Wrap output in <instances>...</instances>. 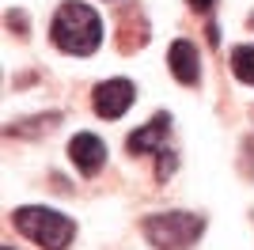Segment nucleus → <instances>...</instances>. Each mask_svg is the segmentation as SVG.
I'll list each match as a JSON object with an SVG mask.
<instances>
[{
    "instance_id": "nucleus-12",
    "label": "nucleus",
    "mask_w": 254,
    "mask_h": 250,
    "mask_svg": "<svg viewBox=\"0 0 254 250\" xmlns=\"http://www.w3.org/2000/svg\"><path fill=\"white\" fill-rule=\"evenodd\" d=\"M4 250H15V247H4Z\"/></svg>"
},
{
    "instance_id": "nucleus-4",
    "label": "nucleus",
    "mask_w": 254,
    "mask_h": 250,
    "mask_svg": "<svg viewBox=\"0 0 254 250\" xmlns=\"http://www.w3.org/2000/svg\"><path fill=\"white\" fill-rule=\"evenodd\" d=\"M133 99H137V87H133V80H122V76H114V80H103L91 91V103H95V114L99 118H122L133 106Z\"/></svg>"
},
{
    "instance_id": "nucleus-5",
    "label": "nucleus",
    "mask_w": 254,
    "mask_h": 250,
    "mask_svg": "<svg viewBox=\"0 0 254 250\" xmlns=\"http://www.w3.org/2000/svg\"><path fill=\"white\" fill-rule=\"evenodd\" d=\"M68 156H72L76 171L84 178H95L99 171H103V163H106V144L95 133H76L72 140H68Z\"/></svg>"
},
{
    "instance_id": "nucleus-10",
    "label": "nucleus",
    "mask_w": 254,
    "mask_h": 250,
    "mask_svg": "<svg viewBox=\"0 0 254 250\" xmlns=\"http://www.w3.org/2000/svg\"><path fill=\"white\" fill-rule=\"evenodd\" d=\"M186 4H190V8H193V11H209V8H212V4H216V0H186Z\"/></svg>"
},
{
    "instance_id": "nucleus-11",
    "label": "nucleus",
    "mask_w": 254,
    "mask_h": 250,
    "mask_svg": "<svg viewBox=\"0 0 254 250\" xmlns=\"http://www.w3.org/2000/svg\"><path fill=\"white\" fill-rule=\"evenodd\" d=\"M205 34H209V46H216V42H220V31H216L212 23H209V31H205Z\"/></svg>"
},
{
    "instance_id": "nucleus-8",
    "label": "nucleus",
    "mask_w": 254,
    "mask_h": 250,
    "mask_svg": "<svg viewBox=\"0 0 254 250\" xmlns=\"http://www.w3.org/2000/svg\"><path fill=\"white\" fill-rule=\"evenodd\" d=\"M232 72H235L239 83H251V87H254V42L232 50Z\"/></svg>"
},
{
    "instance_id": "nucleus-2",
    "label": "nucleus",
    "mask_w": 254,
    "mask_h": 250,
    "mask_svg": "<svg viewBox=\"0 0 254 250\" xmlns=\"http://www.w3.org/2000/svg\"><path fill=\"white\" fill-rule=\"evenodd\" d=\"M11 224L19 235H27L31 243H38L42 250H68V243L76 239V224L57 208L46 205H23L11 212Z\"/></svg>"
},
{
    "instance_id": "nucleus-9",
    "label": "nucleus",
    "mask_w": 254,
    "mask_h": 250,
    "mask_svg": "<svg viewBox=\"0 0 254 250\" xmlns=\"http://www.w3.org/2000/svg\"><path fill=\"white\" fill-rule=\"evenodd\" d=\"M8 27H15V31H27V23H23L19 11H8Z\"/></svg>"
},
{
    "instance_id": "nucleus-3",
    "label": "nucleus",
    "mask_w": 254,
    "mask_h": 250,
    "mask_svg": "<svg viewBox=\"0 0 254 250\" xmlns=\"http://www.w3.org/2000/svg\"><path fill=\"white\" fill-rule=\"evenodd\" d=\"M140 231L156 250H190L205 235V220L193 212H159L144 220Z\"/></svg>"
},
{
    "instance_id": "nucleus-7",
    "label": "nucleus",
    "mask_w": 254,
    "mask_h": 250,
    "mask_svg": "<svg viewBox=\"0 0 254 250\" xmlns=\"http://www.w3.org/2000/svg\"><path fill=\"white\" fill-rule=\"evenodd\" d=\"M167 129H171V114H156V122L140 125L137 133L126 140V148L133 156H144V152H163V140H167Z\"/></svg>"
},
{
    "instance_id": "nucleus-1",
    "label": "nucleus",
    "mask_w": 254,
    "mask_h": 250,
    "mask_svg": "<svg viewBox=\"0 0 254 250\" xmlns=\"http://www.w3.org/2000/svg\"><path fill=\"white\" fill-rule=\"evenodd\" d=\"M50 34H53V46L72 57H87L103 46V19L91 4H80V0H64L61 8L53 11V23H50Z\"/></svg>"
},
{
    "instance_id": "nucleus-6",
    "label": "nucleus",
    "mask_w": 254,
    "mask_h": 250,
    "mask_svg": "<svg viewBox=\"0 0 254 250\" xmlns=\"http://www.w3.org/2000/svg\"><path fill=\"white\" fill-rule=\"evenodd\" d=\"M167 64H171V76H175L179 83H186V87H193V83L201 80V57H197V46L186 42V38L171 42Z\"/></svg>"
}]
</instances>
